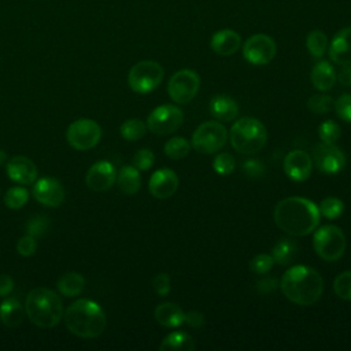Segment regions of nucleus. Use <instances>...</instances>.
Segmentation results:
<instances>
[{
  "label": "nucleus",
  "instance_id": "nucleus-1",
  "mask_svg": "<svg viewBox=\"0 0 351 351\" xmlns=\"http://www.w3.org/2000/svg\"><path fill=\"white\" fill-rule=\"evenodd\" d=\"M319 210L311 200L300 196L282 199L274 208L276 225L291 236H306L319 223Z\"/></svg>",
  "mask_w": 351,
  "mask_h": 351
},
{
  "label": "nucleus",
  "instance_id": "nucleus-2",
  "mask_svg": "<svg viewBox=\"0 0 351 351\" xmlns=\"http://www.w3.org/2000/svg\"><path fill=\"white\" fill-rule=\"evenodd\" d=\"M281 291L288 300L299 306L314 304L324 292L321 274L308 266H292L281 278Z\"/></svg>",
  "mask_w": 351,
  "mask_h": 351
},
{
  "label": "nucleus",
  "instance_id": "nucleus-3",
  "mask_svg": "<svg viewBox=\"0 0 351 351\" xmlns=\"http://www.w3.org/2000/svg\"><path fill=\"white\" fill-rule=\"evenodd\" d=\"M64 314L67 329L82 339H93L106 329V315L100 304L88 299H78L71 303Z\"/></svg>",
  "mask_w": 351,
  "mask_h": 351
},
{
  "label": "nucleus",
  "instance_id": "nucleus-4",
  "mask_svg": "<svg viewBox=\"0 0 351 351\" xmlns=\"http://www.w3.org/2000/svg\"><path fill=\"white\" fill-rule=\"evenodd\" d=\"M25 313L34 325L53 328L63 317V303L53 291L37 287L26 296Z\"/></svg>",
  "mask_w": 351,
  "mask_h": 351
},
{
  "label": "nucleus",
  "instance_id": "nucleus-5",
  "mask_svg": "<svg viewBox=\"0 0 351 351\" xmlns=\"http://www.w3.org/2000/svg\"><path fill=\"white\" fill-rule=\"evenodd\" d=\"M267 132L263 123L255 118H241L230 129L232 147L245 155L255 154L263 148Z\"/></svg>",
  "mask_w": 351,
  "mask_h": 351
},
{
  "label": "nucleus",
  "instance_id": "nucleus-6",
  "mask_svg": "<svg viewBox=\"0 0 351 351\" xmlns=\"http://www.w3.org/2000/svg\"><path fill=\"white\" fill-rule=\"evenodd\" d=\"M313 247L319 258L328 262L337 261L343 256L347 241L343 230L335 225H324L313 236Z\"/></svg>",
  "mask_w": 351,
  "mask_h": 351
},
{
  "label": "nucleus",
  "instance_id": "nucleus-7",
  "mask_svg": "<svg viewBox=\"0 0 351 351\" xmlns=\"http://www.w3.org/2000/svg\"><path fill=\"white\" fill-rule=\"evenodd\" d=\"M163 69L158 62H137L128 74V84L136 93H149L159 86L163 80Z\"/></svg>",
  "mask_w": 351,
  "mask_h": 351
},
{
  "label": "nucleus",
  "instance_id": "nucleus-8",
  "mask_svg": "<svg viewBox=\"0 0 351 351\" xmlns=\"http://www.w3.org/2000/svg\"><path fill=\"white\" fill-rule=\"evenodd\" d=\"M228 130L226 128L215 121L202 123L192 136V147L199 154H214L218 152L226 143Z\"/></svg>",
  "mask_w": 351,
  "mask_h": 351
},
{
  "label": "nucleus",
  "instance_id": "nucleus-9",
  "mask_svg": "<svg viewBox=\"0 0 351 351\" xmlns=\"http://www.w3.org/2000/svg\"><path fill=\"white\" fill-rule=\"evenodd\" d=\"M66 137L73 148L78 151L90 149L100 141L101 128L93 119L80 118L69 126Z\"/></svg>",
  "mask_w": 351,
  "mask_h": 351
},
{
  "label": "nucleus",
  "instance_id": "nucleus-10",
  "mask_svg": "<svg viewBox=\"0 0 351 351\" xmlns=\"http://www.w3.org/2000/svg\"><path fill=\"white\" fill-rule=\"evenodd\" d=\"M200 78L196 71L184 69L174 73L169 81L167 92L173 101L178 104L189 103L197 93Z\"/></svg>",
  "mask_w": 351,
  "mask_h": 351
},
{
  "label": "nucleus",
  "instance_id": "nucleus-11",
  "mask_svg": "<svg viewBox=\"0 0 351 351\" xmlns=\"http://www.w3.org/2000/svg\"><path fill=\"white\" fill-rule=\"evenodd\" d=\"M277 52L276 41L263 33L254 34L247 38L243 45V56L255 66H263L273 60Z\"/></svg>",
  "mask_w": 351,
  "mask_h": 351
},
{
  "label": "nucleus",
  "instance_id": "nucleus-12",
  "mask_svg": "<svg viewBox=\"0 0 351 351\" xmlns=\"http://www.w3.org/2000/svg\"><path fill=\"white\" fill-rule=\"evenodd\" d=\"M184 121L182 111L173 104H163L152 110L148 115L147 126L155 134H169L176 132Z\"/></svg>",
  "mask_w": 351,
  "mask_h": 351
},
{
  "label": "nucleus",
  "instance_id": "nucleus-13",
  "mask_svg": "<svg viewBox=\"0 0 351 351\" xmlns=\"http://www.w3.org/2000/svg\"><path fill=\"white\" fill-rule=\"evenodd\" d=\"M313 162L315 167L325 174H335L344 169L346 156L333 143H318L313 149Z\"/></svg>",
  "mask_w": 351,
  "mask_h": 351
},
{
  "label": "nucleus",
  "instance_id": "nucleus-14",
  "mask_svg": "<svg viewBox=\"0 0 351 351\" xmlns=\"http://www.w3.org/2000/svg\"><path fill=\"white\" fill-rule=\"evenodd\" d=\"M117 180V171L114 166L107 160H99L90 166L86 173V186L96 192H104L110 189Z\"/></svg>",
  "mask_w": 351,
  "mask_h": 351
},
{
  "label": "nucleus",
  "instance_id": "nucleus-15",
  "mask_svg": "<svg viewBox=\"0 0 351 351\" xmlns=\"http://www.w3.org/2000/svg\"><path fill=\"white\" fill-rule=\"evenodd\" d=\"M33 196L38 203L44 206L58 207L64 200V189L58 180L44 177L34 182Z\"/></svg>",
  "mask_w": 351,
  "mask_h": 351
},
{
  "label": "nucleus",
  "instance_id": "nucleus-16",
  "mask_svg": "<svg viewBox=\"0 0 351 351\" xmlns=\"http://www.w3.org/2000/svg\"><path fill=\"white\" fill-rule=\"evenodd\" d=\"M313 169L311 156L302 149H293L284 159V171L293 181H304Z\"/></svg>",
  "mask_w": 351,
  "mask_h": 351
},
{
  "label": "nucleus",
  "instance_id": "nucleus-17",
  "mask_svg": "<svg viewBox=\"0 0 351 351\" xmlns=\"http://www.w3.org/2000/svg\"><path fill=\"white\" fill-rule=\"evenodd\" d=\"M149 192L156 199H169L178 188V177L170 169L156 170L148 182Z\"/></svg>",
  "mask_w": 351,
  "mask_h": 351
},
{
  "label": "nucleus",
  "instance_id": "nucleus-18",
  "mask_svg": "<svg viewBox=\"0 0 351 351\" xmlns=\"http://www.w3.org/2000/svg\"><path fill=\"white\" fill-rule=\"evenodd\" d=\"M7 176L18 184L30 185L37 178V167L26 156H14L7 163Z\"/></svg>",
  "mask_w": 351,
  "mask_h": 351
},
{
  "label": "nucleus",
  "instance_id": "nucleus-19",
  "mask_svg": "<svg viewBox=\"0 0 351 351\" xmlns=\"http://www.w3.org/2000/svg\"><path fill=\"white\" fill-rule=\"evenodd\" d=\"M329 58L339 66L351 64V27H344L336 33L329 47Z\"/></svg>",
  "mask_w": 351,
  "mask_h": 351
},
{
  "label": "nucleus",
  "instance_id": "nucleus-20",
  "mask_svg": "<svg viewBox=\"0 0 351 351\" xmlns=\"http://www.w3.org/2000/svg\"><path fill=\"white\" fill-rule=\"evenodd\" d=\"M241 45V37L232 29H222L213 34L210 40L211 49L221 56L233 55Z\"/></svg>",
  "mask_w": 351,
  "mask_h": 351
},
{
  "label": "nucleus",
  "instance_id": "nucleus-21",
  "mask_svg": "<svg viewBox=\"0 0 351 351\" xmlns=\"http://www.w3.org/2000/svg\"><path fill=\"white\" fill-rule=\"evenodd\" d=\"M155 319L158 324L166 328H177L184 324L185 313L177 303L166 302L160 303L155 308Z\"/></svg>",
  "mask_w": 351,
  "mask_h": 351
},
{
  "label": "nucleus",
  "instance_id": "nucleus-22",
  "mask_svg": "<svg viewBox=\"0 0 351 351\" xmlns=\"http://www.w3.org/2000/svg\"><path fill=\"white\" fill-rule=\"evenodd\" d=\"M311 84L318 90H329L336 82V71L333 66L326 60H319L311 70Z\"/></svg>",
  "mask_w": 351,
  "mask_h": 351
},
{
  "label": "nucleus",
  "instance_id": "nucleus-23",
  "mask_svg": "<svg viewBox=\"0 0 351 351\" xmlns=\"http://www.w3.org/2000/svg\"><path fill=\"white\" fill-rule=\"evenodd\" d=\"M210 112L214 118L219 119V121H233L239 112V107L237 103L225 95H219L213 97V100L210 101Z\"/></svg>",
  "mask_w": 351,
  "mask_h": 351
},
{
  "label": "nucleus",
  "instance_id": "nucleus-24",
  "mask_svg": "<svg viewBox=\"0 0 351 351\" xmlns=\"http://www.w3.org/2000/svg\"><path fill=\"white\" fill-rule=\"evenodd\" d=\"M23 317H25V308L16 299L14 298L5 299L0 304V321L5 326L18 328L23 322Z\"/></svg>",
  "mask_w": 351,
  "mask_h": 351
},
{
  "label": "nucleus",
  "instance_id": "nucleus-25",
  "mask_svg": "<svg viewBox=\"0 0 351 351\" xmlns=\"http://www.w3.org/2000/svg\"><path fill=\"white\" fill-rule=\"evenodd\" d=\"M117 182L118 188L125 195L137 193L141 186V177L138 169H136L134 166H123L117 174Z\"/></svg>",
  "mask_w": 351,
  "mask_h": 351
},
{
  "label": "nucleus",
  "instance_id": "nucleus-26",
  "mask_svg": "<svg viewBox=\"0 0 351 351\" xmlns=\"http://www.w3.org/2000/svg\"><path fill=\"white\" fill-rule=\"evenodd\" d=\"M299 248L298 244L291 239H281L276 243L271 251V256L274 263H278L281 266H287L295 262L298 256Z\"/></svg>",
  "mask_w": 351,
  "mask_h": 351
},
{
  "label": "nucleus",
  "instance_id": "nucleus-27",
  "mask_svg": "<svg viewBox=\"0 0 351 351\" xmlns=\"http://www.w3.org/2000/svg\"><path fill=\"white\" fill-rule=\"evenodd\" d=\"M84 287H85V278L82 277L81 273H77V271L64 273L58 280V289L66 298H73L80 295Z\"/></svg>",
  "mask_w": 351,
  "mask_h": 351
},
{
  "label": "nucleus",
  "instance_id": "nucleus-28",
  "mask_svg": "<svg viewBox=\"0 0 351 351\" xmlns=\"http://www.w3.org/2000/svg\"><path fill=\"white\" fill-rule=\"evenodd\" d=\"M160 351H192L195 350L193 339L184 332H173L167 335L160 346Z\"/></svg>",
  "mask_w": 351,
  "mask_h": 351
},
{
  "label": "nucleus",
  "instance_id": "nucleus-29",
  "mask_svg": "<svg viewBox=\"0 0 351 351\" xmlns=\"http://www.w3.org/2000/svg\"><path fill=\"white\" fill-rule=\"evenodd\" d=\"M119 132H121V136L128 140V141H136V140H140L145 136L147 133V125L137 119V118H132V119H128L125 121L121 128H119Z\"/></svg>",
  "mask_w": 351,
  "mask_h": 351
},
{
  "label": "nucleus",
  "instance_id": "nucleus-30",
  "mask_svg": "<svg viewBox=\"0 0 351 351\" xmlns=\"http://www.w3.org/2000/svg\"><path fill=\"white\" fill-rule=\"evenodd\" d=\"M326 45H328V38H326V34L322 30L315 29V30H311L307 34L306 47H307L311 56L321 58L326 51Z\"/></svg>",
  "mask_w": 351,
  "mask_h": 351
},
{
  "label": "nucleus",
  "instance_id": "nucleus-31",
  "mask_svg": "<svg viewBox=\"0 0 351 351\" xmlns=\"http://www.w3.org/2000/svg\"><path fill=\"white\" fill-rule=\"evenodd\" d=\"M191 143L184 137H171L165 144V154L171 159H182L189 154Z\"/></svg>",
  "mask_w": 351,
  "mask_h": 351
},
{
  "label": "nucleus",
  "instance_id": "nucleus-32",
  "mask_svg": "<svg viewBox=\"0 0 351 351\" xmlns=\"http://www.w3.org/2000/svg\"><path fill=\"white\" fill-rule=\"evenodd\" d=\"M29 200V192L23 186H12L4 195V203L8 208L18 210Z\"/></svg>",
  "mask_w": 351,
  "mask_h": 351
},
{
  "label": "nucleus",
  "instance_id": "nucleus-33",
  "mask_svg": "<svg viewBox=\"0 0 351 351\" xmlns=\"http://www.w3.org/2000/svg\"><path fill=\"white\" fill-rule=\"evenodd\" d=\"M318 210H319V214L324 215L325 218L335 219V218H337V217H340L343 214L344 203L340 199H337V197L328 196V197H325L321 202Z\"/></svg>",
  "mask_w": 351,
  "mask_h": 351
},
{
  "label": "nucleus",
  "instance_id": "nucleus-34",
  "mask_svg": "<svg viewBox=\"0 0 351 351\" xmlns=\"http://www.w3.org/2000/svg\"><path fill=\"white\" fill-rule=\"evenodd\" d=\"M307 107L315 114H325L333 110L335 100L328 95H314L307 100Z\"/></svg>",
  "mask_w": 351,
  "mask_h": 351
},
{
  "label": "nucleus",
  "instance_id": "nucleus-35",
  "mask_svg": "<svg viewBox=\"0 0 351 351\" xmlns=\"http://www.w3.org/2000/svg\"><path fill=\"white\" fill-rule=\"evenodd\" d=\"M333 291L340 299L351 300V271H343L335 278Z\"/></svg>",
  "mask_w": 351,
  "mask_h": 351
},
{
  "label": "nucleus",
  "instance_id": "nucleus-36",
  "mask_svg": "<svg viewBox=\"0 0 351 351\" xmlns=\"http://www.w3.org/2000/svg\"><path fill=\"white\" fill-rule=\"evenodd\" d=\"M340 134H341L340 126L332 119L322 122L318 128V136H319L321 141H324V143H333L335 144L339 140Z\"/></svg>",
  "mask_w": 351,
  "mask_h": 351
},
{
  "label": "nucleus",
  "instance_id": "nucleus-37",
  "mask_svg": "<svg viewBox=\"0 0 351 351\" xmlns=\"http://www.w3.org/2000/svg\"><path fill=\"white\" fill-rule=\"evenodd\" d=\"M234 166H236V160L234 158L228 154V152H221V154H217V156L214 158L213 160V169L221 174V176H228L230 174L233 170H234Z\"/></svg>",
  "mask_w": 351,
  "mask_h": 351
},
{
  "label": "nucleus",
  "instance_id": "nucleus-38",
  "mask_svg": "<svg viewBox=\"0 0 351 351\" xmlns=\"http://www.w3.org/2000/svg\"><path fill=\"white\" fill-rule=\"evenodd\" d=\"M48 226H49L48 217H45V215H34V217H32L29 219V222L26 225V233L36 239V237L43 236L47 232Z\"/></svg>",
  "mask_w": 351,
  "mask_h": 351
},
{
  "label": "nucleus",
  "instance_id": "nucleus-39",
  "mask_svg": "<svg viewBox=\"0 0 351 351\" xmlns=\"http://www.w3.org/2000/svg\"><path fill=\"white\" fill-rule=\"evenodd\" d=\"M274 265V261H273V256L269 255V254H259V255H255L252 258V261L250 262V267L254 273L256 274H265L267 273Z\"/></svg>",
  "mask_w": 351,
  "mask_h": 351
},
{
  "label": "nucleus",
  "instance_id": "nucleus-40",
  "mask_svg": "<svg viewBox=\"0 0 351 351\" xmlns=\"http://www.w3.org/2000/svg\"><path fill=\"white\" fill-rule=\"evenodd\" d=\"M154 160H155V156H154L152 151L147 149V148H143V149H138L134 154V156L132 159V163L138 170H148L154 165Z\"/></svg>",
  "mask_w": 351,
  "mask_h": 351
},
{
  "label": "nucleus",
  "instance_id": "nucleus-41",
  "mask_svg": "<svg viewBox=\"0 0 351 351\" xmlns=\"http://www.w3.org/2000/svg\"><path fill=\"white\" fill-rule=\"evenodd\" d=\"M337 112V115L346 121L351 123V93H346L341 95L336 101H335V107H333Z\"/></svg>",
  "mask_w": 351,
  "mask_h": 351
},
{
  "label": "nucleus",
  "instance_id": "nucleus-42",
  "mask_svg": "<svg viewBox=\"0 0 351 351\" xmlns=\"http://www.w3.org/2000/svg\"><path fill=\"white\" fill-rule=\"evenodd\" d=\"M152 288L156 295L166 296L170 292V277L167 273H159L152 278Z\"/></svg>",
  "mask_w": 351,
  "mask_h": 351
},
{
  "label": "nucleus",
  "instance_id": "nucleus-43",
  "mask_svg": "<svg viewBox=\"0 0 351 351\" xmlns=\"http://www.w3.org/2000/svg\"><path fill=\"white\" fill-rule=\"evenodd\" d=\"M36 247H37V244H36L34 237L29 236V234L21 237L16 243V251L22 256H32L36 252Z\"/></svg>",
  "mask_w": 351,
  "mask_h": 351
},
{
  "label": "nucleus",
  "instance_id": "nucleus-44",
  "mask_svg": "<svg viewBox=\"0 0 351 351\" xmlns=\"http://www.w3.org/2000/svg\"><path fill=\"white\" fill-rule=\"evenodd\" d=\"M243 171L250 177H261L265 173V167L261 160L250 159L243 163Z\"/></svg>",
  "mask_w": 351,
  "mask_h": 351
},
{
  "label": "nucleus",
  "instance_id": "nucleus-45",
  "mask_svg": "<svg viewBox=\"0 0 351 351\" xmlns=\"http://www.w3.org/2000/svg\"><path fill=\"white\" fill-rule=\"evenodd\" d=\"M184 322H186L189 326H192L195 329H199L204 324V315L202 313H199V311H195V310L193 311H188L185 314Z\"/></svg>",
  "mask_w": 351,
  "mask_h": 351
},
{
  "label": "nucleus",
  "instance_id": "nucleus-46",
  "mask_svg": "<svg viewBox=\"0 0 351 351\" xmlns=\"http://www.w3.org/2000/svg\"><path fill=\"white\" fill-rule=\"evenodd\" d=\"M277 285L278 284H277V281L274 278H263V280L258 281L256 288L262 293H270V292H273L277 288Z\"/></svg>",
  "mask_w": 351,
  "mask_h": 351
},
{
  "label": "nucleus",
  "instance_id": "nucleus-47",
  "mask_svg": "<svg viewBox=\"0 0 351 351\" xmlns=\"http://www.w3.org/2000/svg\"><path fill=\"white\" fill-rule=\"evenodd\" d=\"M14 288V280L8 274H0V296H7Z\"/></svg>",
  "mask_w": 351,
  "mask_h": 351
},
{
  "label": "nucleus",
  "instance_id": "nucleus-48",
  "mask_svg": "<svg viewBox=\"0 0 351 351\" xmlns=\"http://www.w3.org/2000/svg\"><path fill=\"white\" fill-rule=\"evenodd\" d=\"M336 78L339 80V82H340L341 85L351 86V64L343 66V67L340 69V71L336 74Z\"/></svg>",
  "mask_w": 351,
  "mask_h": 351
},
{
  "label": "nucleus",
  "instance_id": "nucleus-49",
  "mask_svg": "<svg viewBox=\"0 0 351 351\" xmlns=\"http://www.w3.org/2000/svg\"><path fill=\"white\" fill-rule=\"evenodd\" d=\"M5 160H7V154L3 149H0V166L4 165Z\"/></svg>",
  "mask_w": 351,
  "mask_h": 351
}]
</instances>
